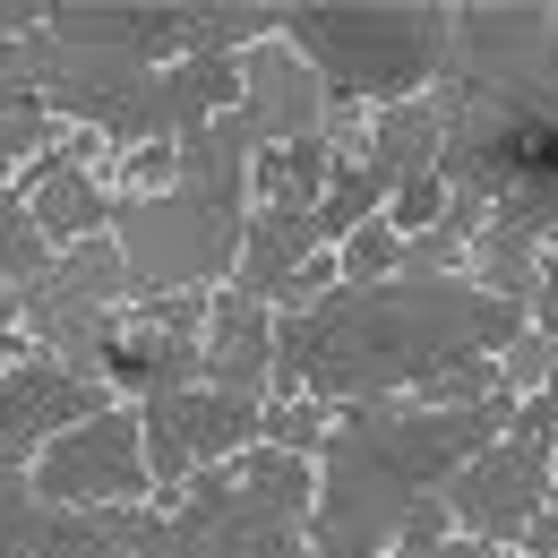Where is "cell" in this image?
I'll list each match as a JSON object with an SVG mask.
<instances>
[{
    "instance_id": "6da1fadb",
    "label": "cell",
    "mask_w": 558,
    "mask_h": 558,
    "mask_svg": "<svg viewBox=\"0 0 558 558\" xmlns=\"http://www.w3.org/2000/svg\"><path fill=\"white\" fill-rule=\"evenodd\" d=\"M524 318L498 292H464L447 276H387L369 292H327L276 336V378H310L318 396H369L396 378L464 369L489 344H507Z\"/></svg>"
},
{
    "instance_id": "7a4b0ae2",
    "label": "cell",
    "mask_w": 558,
    "mask_h": 558,
    "mask_svg": "<svg viewBox=\"0 0 558 558\" xmlns=\"http://www.w3.org/2000/svg\"><path fill=\"white\" fill-rule=\"evenodd\" d=\"M507 413H515L507 387L489 404H456V413H352V429L336 438V489L318 507L327 558H378L387 533H404V498L429 473H447L456 456H473Z\"/></svg>"
},
{
    "instance_id": "3957f363",
    "label": "cell",
    "mask_w": 558,
    "mask_h": 558,
    "mask_svg": "<svg viewBox=\"0 0 558 558\" xmlns=\"http://www.w3.org/2000/svg\"><path fill=\"white\" fill-rule=\"evenodd\" d=\"M250 121H223V130H190L181 138V181L155 198V207H121V258L130 276L155 283H207L215 267H232V241H241V172H250Z\"/></svg>"
},
{
    "instance_id": "277c9868",
    "label": "cell",
    "mask_w": 558,
    "mask_h": 558,
    "mask_svg": "<svg viewBox=\"0 0 558 558\" xmlns=\"http://www.w3.org/2000/svg\"><path fill=\"white\" fill-rule=\"evenodd\" d=\"M283 44L301 61H318L327 86L344 95H413V77H429L447 61L456 26L438 9H301L283 17Z\"/></svg>"
},
{
    "instance_id": "5b68a950",
    "label": "cell",
    "mask_w": 558,
    "mask_h": 558,
    "mask_svg": "<svg viewBox=\"0 0 558 558\" xmlns=\"http://www.w3.org/2000/svg\"><path fill=\"white\" fill-rule=\"evenodd\" d=\"M138 489H146V473H138V421L130 413H95V421H77L70 438L44 447V498L95 507V498H138Z\"/></svg>"
},
{
    "instance_id": "8992f818",
    "label": "cell",
    "mask_w": 558,
    "mask_h": 558,
    "mask_svg": "<svg viewBox=\"0 0 558 558\" xmlns=\"http://www.w3.org/2000/svg\"><path fill=\"white\" fill-rule=\"evenodd\" d=\"M250 429H258L250 396H223V387H172V396H146V447H155V473H163V482H181L190 456H232Z\"/></svg>"
},
{
    "instance_id": "52a82bcc",
    "label": "cell",
    "mask_w": 558,
    "mask_h": 558,
    "mask_svg": "<svg viewBox=\"0 0 558 558\" xmlns=\"http://www.w3.org/2000/svg\"><path fill=\"white\" fill-rule=\"evenodd\" d=\"M533 498H542V438H507V447H489V456H473L456 473L447 515L489 533V542H507V533L533 524Z\"/></svg>"
},
{
    "instance_id": "ba28073f",
    "label": "cell",
    "mask_w": 558,
    "mask_h": 558,
    "mask_svg": "<svg viewBox=\"0 0 558 558\" xmlns=\"http://www.w3.org/2000/svg\"><path fill=\"white\" fill-rule=\"evenodd\" d=\"M241 86H250V104H258V112H250L258 138H283V130L310 138L318 112H327V86H318V70H310L292 44H258V52L241 61Z\"/></svg>"
},
{
    "instance_id": "9c48e42d",
    "label": "cell",
    "mask_w": 558,
    "mask_h": 558,
    "mask_svg": "<svg viewBox=\"0 0 558 558\" xmlns=\"http://www.w3.org/2000/svg\"><path fill=\"white\" fill-rule=\"evenodd\" d=\"M77 413H95V387H77L61 369H9L0 378V464L26 456L52 421H77Z\"/></svg>"
},
{
    "instance_id": "30bf717a",
    "label": "cell",
    "mask_w": 558,
    "mask_h": 558,
    "mask_svg": "<svg viewBox=\"0 0 558 558\" xmlns=\"http://www.w3.org/2000/svg\"><path fill=\"white\" fill-rule=\"evenodd\" d=\"M267 352H276L267 310H258L250 292H223V301H215V318H207V369H198V387L250 396V387H258V369H267Z\"/></svg>"
},
{
    "instance_id": "8fae6325",
    "label": "cell",
    "mask_w": 558,
    "mask_h": 558,
    "mask_svg": "<svg viewBox=\"0 0 558 558\" xmlns=\"http://www.w3.org/2000/svg\"><path fill=\"white\" fill-rule=\"evenodd\" d=\"M104 215H112V207H104V190H95L86 172H70V163H52V181H44V198H35V232L77 250V241H86Z\"/></svg>"
},
{
    "instance_id": "7c38bea8",
    "label": "cell",
    "mask_w": 558,
    "mask_h": 558,
    "mask_svg": "<svg viewBox=\"0 0 558 558\" xmlns=\"http://www.w3.org/2000/svg\"><path fill=\"white\" fill-rule=\"evenodd\" d=\"M44 558H130V542L112 533V524H86V515H61L52 533H44Z\"/></svg>"
},
{
    "instance_id": "4fadbf2b",
    "label": "cell",
    "mask_w": 558,
    "mask_h": 558,
    "mask_svg": "<svg viewBox=\"0 0 558 558\" xmlns=\"http://www.w3.org/2000/svg\"><path fill=\"white\" fill-rule=\"evenodd\" d=\"M447 198H456V190H447V172H438V163L413 172V181L396 190V232H421V223L438 232V207H447Z\"/></svg>"
},
{
    "instance_id": "5bb4252c",
    "label": "cell",
    "mask_w": 558,
    "mask_h": 558,
    "mask_svg": "<svg viewBox=\"0 0 558 558\" xmlns=\"http://www.w3.org/2000/svg\"><path fill=\"white\" fill-rule=\"evenodd\" d=\"M378 267H404L396 232H361V241H344V276H378Z\"/></svg>"
},
{
    "instance_id": "9a60e30c",
    "label": "cell",
    "mask_w": 558,
    "mask_h": 558,
    "mask_svg": "<svg viewBox=\"0 0 558 558\" xmlns=\"http://www.w3.org/2000/svg\"><path fill=\"white\" fill-rule=\"evenodd\" d=\"M267 429H276V438H310L318 413H310V404H292V413H267Z\"/></svg>"
},
{
    "instance_id": "2e32d148",
    "label": "cell",
    "mask_w": 558,
    "mask_h": 558,
    "mask_svg": "<svg viewBox=\"0 0 558 558\" xmlns=\"http://www.w3.org/2000/svg\"><path fill=\"white\" fill-rule=\"evenodd\" d=\"M524 533H533V550H558V515H533Z\"/></svg>"
},
{
    "instance_id": "e0dca14e",
    "label": "cell",
    "mask_w": 558,
    "mask_h": 558,
    "mask_svg": "<svg viewBox=\"0 0 558 558\" xmlns=\"http://www.w3.org/2000/svg\"><path fill=\"white\" fill-rule=\"evenodd\" d=\"M396 558H482V550H396Z\"/></svg>"
},
{
    "instance_id": "ac0fdd59",
    "label": "cell",
    "mask_w": 558,
    "mask_h": 558,
    "mask_svg": "<svg viewBox=\"0 0 558 558\" xmlns=\"http://www.w3.org/2000/svg\"><path fill=\"white\" fill-rule=\"evenodd\" d=\"M276 558H301V550H276Z\"/></svg>"
}]
</instances>
